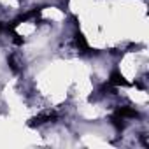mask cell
Instances as JSON below:
<instances>
[{
    "label": "cell",
    "instance_id": "1",
    "mask_svg": "<svg viewBox=\"0 0 149 149\" xmlns=\"http://www.w3.org/2000/svg\"><path fill=\"white\" fill-rule=\"evenodd\" d=\"M56 119V114L54 112H44V114H39L37 118H33L32 121H30V126H40V125H44V123H53Z\"/></svg>",
    "mask_w": 149,
    "mask_h": 149
},
{
    "label": "cell",
    "instance_id": "2",
    "mask_svg": "<svg viewBox=\"0 0 149 149\" xmlns=\"http://www.w3.org/2000/svg\"><path fill=\"white\" fill-rule=\"evenodd\" d=\"M109 83H111L112 86H126V84H128V81H125V77L121 76V74H119L118 70H114V72L111 74Z\"/></svg>",
    "mask_w": 149,
    "mask_h": 149
},
{
    "label": "cell",
    "instance_id": "3",
    "mask_svg": "<svg viewBox=\"0 0 149 149\" xmlns=\"http://www.w3.org/2000/svg\"><path fill=\"white\" fill-rule=\"evenodd\" d=\"M116 112L121 114L125 119H126V118H139V112H137L135 109H130V107H119Z\"/></svg>",
    "mask_w": 149,
    "mask_h": 149
},
{
    "label": "cell",
    "instance_id": "4",
    "mask_svg": "<svg viewBox=\"0 0 149 149\" xmlns=\"http://www.w3.org/2000/svg\"><path fill=\"white\" fill-rule=\"evenodd\" d=\"M111 121H112V125H114L118 130H123V128H125V118H123L121 114L114 112V114L111 116Z\"/></svg>",
    "mask_w": 149,
    "mask_h": 149
},
{
    "label": "cell",
    "instance_id": "5",
    "mask_svg": "<svg viewBox=\"0 0 149 149\" xmlns=\"http://www.w3.org/2000/svg\"><path fill=\"white\" fill-rule=\"evenodd\" d=\"M76 44H77V47H79L83 53L88 51V44H86V39L83 37V33H76Z\"/></svg>",
    "mask_w": 149,
    "mask_h": 149
},
{
    "label": "cell",
    "instance_id": "6",
    "mask_svg": "<svg viewBox=\"0 0 149 149\" xmlns=\"http://www.w3.org/2000/svg\"><path fill=\"white\" fill-rule=\"evenodd\" d=\"M7 63H9V67H11V68H13V70H14V72H18V70H19V68H18V65H16V61H14V58H13V56H11V58H9V60H7Z\"/></svg>",
    "mask_w": 149,
    "mask_h": 149
},
{
    "label": "cell",
    "instance_id": "7",
    "mask_svg": "<svg viewBox=\"0 0 149 149\" xmlns=\"http://www.w3.org/2000/svg\"><path fill=\"white\" fill-rule=\"evenodd\" d=\"M14 42H16V44H23V39H21L19 35H14Z\"/></svg>",
    "mask_w": 149,
    "mask_h": 149
},
{
    "label": "cell",
    "instance_id": "8",
    "mask_svg": "<svg viewBox=\"0 0 149 149\" xmlns=\"http://www.w3.org/2000/svg\"><path fill=\"white\" fill-rule=\"evenodd\" d=\"M0 32H2V23H0Z\"/></svg>",
    "mask_w": 149,
    "mask_h": 149
}]
</instances>
